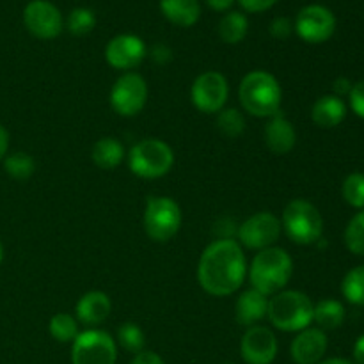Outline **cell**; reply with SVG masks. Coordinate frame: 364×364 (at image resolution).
<instances>
[{"instance_id":"obj_1","label":"cell","mask_w":364,"mask_h":364,"mask_svg":"<svg viewBox=\"0 0 364 364\" xmlns=\"http://www.w3.org/2000/svg\"><path fill=\"white\" fill-rule=\"evenodd\" d=\"M247 263L242 245L231 238L212 242L203 251L198 265V281L213 297L233 295L244 284Z\"/></svg>"},{"instance_id":"obj_2","label":"cell","mask_w":364,"mask_h":364,"mask_svg":"<svg viewBox=\"0 0 364 364\" xmlns=\"http://www.w3.org/2000/svg\"><path fill=\"white\" fill-rule=\"evenodd\" d=\"M294 276L291 256L281 247H269L259 251L249 267V281L259 294L276 295L290 283Z\"/></svg>"},{"instance_id":"obj_3","label":"cell","mask_w":364,"mask_h":364,"mask_svg":"<svg viewBox=\"0 0 364 364\" xmlns=\"http://www.w3.org/2000/svg\"><path fill=\"white\" fill-rule=\"evenodd\" d=\"M238 96L245 112L256 117H272L279 112L283 91L272 73L255 70L242 78Z\"/></svg>"},{"instance_id":"obj_4","label":"cell","mask_w":364,"mask_h":364,"mask_svg":"<svg viewBox=\"0 0 364 364\" xmlns=\"http://www.w3.org/2000/svg\"><path fill=\"white\" fill-rule=\"evenodd\" d=\"M315 304L306 294L297 290H284L269 299L270 323L284 333H301L313 322Z\"/></svg>"},{"instance_id":"obj_5","label":"cell","mask_w":364,"mask_h":364,"mask_svg":"<svg viewBox=\"0 0 364 364\" xmlns=\"http://www.w3.org/2000/svg\"><path fill=\"white\" fill-rule=\"evenodd\" d=\"M281 226L288 238L299 245L316 244L323 233V219L318 208L306 199H294L288 203Z\"/></svg>"},{"instance_id":"obj_6","label":"cell","mask_w":364,"mask_h":364,"mask_svg":"<svg viewBox=\"0 0 364 364\" xmlns=\"http://www.w3.org/2000/svg\"><path fill=\"white\" fill-rule=\"evenodd\" d=\"M174 153L167 142L160 139H142L128 153L130 171L144 180L162 178L173 169Z\"/></svg>"},{"instance_id":"obj_7","label":"cell","mask_w":364,"mask_h":364,"mask_svg":"<svg viewBox=\"0 0 364 364\" xmlns=\"http://www.w3.org/2000/svg\"><path fill=\"white\" fill-rule=\"evenodd\" d=\"M181 228V208L174 199L151 196L146 201L144 230L153 242H169Z\"/></svg>"},{"instance_id":"obj_8","label":"cell","mask_w":364,"mask_h":364,"mask_svg":"<svg viewBox=\"0 0 364 364\" xmlns=\"http://www.w3.org/2000/svg\"><path fill=\"white\" fill-rule=\"evenodd\" d=\"M117 347L109 333L87 329L77 336L71 347L73 364H116Z\"/></svg>"},{"instance_id":"obj_9","label":"cell","mask_w":364,"mask_h":364,"mask_svg":"<svg viewBox=\"0 0 364 364\" xmlns=\"http://www.w3.org/2000/svg\"><path fill=\"white\" fill-rule=\"evenodd\" d=\"M294 27L302 41L320 45L333 38L336 31V16L326 6L309 4L299 11Z\"/></svg>"},{"instance_id":"obj_10","label":"cell","mask_w":364,"mask_h":364,"mask_svg":"<svg viewBox=\"0 0 364 364\" xmlns=\"http://www.w3.org/2000/svg\"><path fill=\"white\" fill-rule=\"evenodd\" d=\"M148 102V84L139 73L128 71L119 77L110 91V105L119 116L134 117Z\"/></svg>"},{"instance_id":"obj_11","label":"cell","mask_w":364,"mask_h":364,"mask_svg":"<svg viewBox=\"0 0 364 364\" xmlns=\"http://www.w3.org/2000/svg\"><path fill=\"white\" fill-rule=\"evenodd\" d=\"M228 95V80L219 71H205L191 87L192 103L203 114H219L226 105Z\"/></svg>"},{"instance_id":"obj_12","label":"cell","mask_w":364,"mask_h":364,"mask_svg":"<svg viewBox=\"0 0 364 364\" xmlns=\"http://www.w3.org/2000/svg\"><path fill=\"white\" fill-rule=\"evenodd\" d=\"M281 230H283L281 220L274 213L259 212L240 224L238 242L247 249L263 251L274 247V244L279 240Z\"/></svg>"},{"instance_id":"obj_13","label":"cell","mask_w":364,"mask_h":364,"mask_svg":"<svg viewBox=\"0 0 364 364\" xmlns=\"http://www.w3.org/2000/svg\"><path fill=\"white\" fill-rule=\"evenodd\" d=\"M23 23L38 39H53L63 32L64 20L59 7L50 0H32L23 9Z\"/></svg>"},{"instance_id":"obj_14","label":"cell","mask_w":364,"mask_h":364,"mask_svg":"<svg viewBox=\"0 0 364 364\" xmlns=\"http://www.w3.org/2000/svg\"><path fill=\"white\" fill-rule=\"evenodd\" d=\"M148 48L139 36L119 34L110 39L105 46V60L114 70H135L144 60Z\"/></svg>"},{"instance_id":"obj_15","label":"cell","mask_w":364,"mask_h":364,"mask_svg":"<svg viewBox=\"0 0 364 364\" xmlns=\"http://www.w3.org/2000/svg\"><path fill=\"white\" fill-rule=\"evenodd\" d=\"M240 352L247 364H272L277 355V340L269 327H249L242 338Z\"/></svg>"},{"instance_id":"obj_16","label":"cell","mask_w":364,"mask_h":364,"mask_svg":"<svg viewBox=\"0 0 364 364\" xmlns=\"http://www.w3.org/2000/svg\"><path fill=\"white\" fill-rule=\"evenodd\" d=\"M327 352V336L322 329L301 331L291 341L290 354L297 364H318Z\"/></svg>"},{"instance_id":"obj_17","label":"cell","mask_w":364,"mask_h":364,"mask_svg":"<svg viewBox=\"0 0 364 364\" xmlns=\"http://www.w3.org/2000/svg\"><path fill=\"white\" fill-rule=\"evenodd\" d=\"M110 311H112V302H110L109 295L100 290H92L82 295L77 302V308H75L78 322L89 327L105 322L110 316Z\"/></svg>"},{"instance_id":"obj_18","label":"cell","mask_w":364,"mask_h":364,"mask_svg":"<svg viewBox=\"0 0 364 364\" xmlns=\"http://www.w3.org/2000/svg\"><path fill=\"white\" fill-rule=\"evenodd\" d=\"M263 137H265L267 148L274 155H287V153L294 149L295 142H297V134H295L294 124L281 112L274 114L270 117V121L265 127V132H263Z\"/></svg>"},{"instance_id":"obj_19","label":"cell","mask_w":364,"mask_h":364,"mask_svg":"<svg viewBox=\"0 0 364 364\" xmlns=\"http://www.w3.org/2000/svg\"><path fill=\"white\" fill-rule=\"evenodd\" d=\"M267 309H269L267 295L251 288L238 297L237 306H235V316H237V322L240 326L249 329V327H255L256 323L265 318Z\"/></svg>"},{"instance_id":"obj_20","label":"cell","mask_w":364,"mask_h":364,"mask_svg":"<svg viewBox=\"0 0 364 364\" xmlns=\"http://www.w3.org/2000/svg\"><path fill=\"white\" fill-rule=\"evenodd\" d=\"M347 116V105L334 95L320 96L311 109V119L320 128H334L343 123Z\"/></svg>"},{"instance_id":"obj_21","label":"cell","mask_w":364,"mask_h":364,"mask_svg":"<svg viewBox=\"0 0 364 364\" xmlns=\"http://www.w3.org/2000/svg\"><path fill=\"white\" fill-rule=\"evenodd\" d=\"M164 18L178 27H192L201 16L199 0H160Z\"/></svg>"},{"instance_id":"obj_22","label":"cell","mask_w":364,"mask_h":364,"mask_svg":"<svg viewBox=\"0 0 364 364\" xmlns=\"http://www.w3.org/2000/svg\"><path fill=\"white\" fill-rule=\"evenodd\" d=\"M91 159L100 169L112 171L124 160V148L116 137H103L92 146Z\"/></svg>"},{"instance_id":"obj_23","label":"cell","mask_w":364,"mask_h":364,"mask_svg":"<svg viewBox=\"0 0 364 364\" xmlns=\"http://www.w3.org/2000/svg\"><path fill=\"white\" fill-rule=\"evenodd\" d=\"M313 322L318 323V329L333 331L338 329L345 322V308L340 301L326 299L315 306Z\"/></svg>"},{"instance_id":"obj_24","label":"cell","mask_w":364,"mask_h":364,"mask_svg":"<svg viewBox=\"0 0 364 364\" xmlns=\"http://www.w3.org/2000/svg\"><path fill=\"white\" fill-rule=\"evenodd\" d=\"M249 31V21L244 13L238 11H230L224 14L223 20L219 21V38L228 45H237V43L244 41Z\"/></svg>"},{"instance_id":"obj_25","label":"cell","mask_w":364,"mask_h":364,"mask_svg":"<svg viewBox=\"0 0 364 364\" xmlns=\"http://www.w3.org/2000/svg\"><path fill=\"white\" fill-rule=\"evenodd\" d=\"M48 331L53 340H57L59 343H73L78 334H80V331H78V320L68 315V313H57V315H53L50 318Z\"/></svg>"},{"instance_id":"obj_26","label":"cell","mask_w":364,"mask_h":364,"mask_svg":"<svg viewBox=\"0 0 364 364\" xmlns=\"http://www.w3.org/2000/svg\"><path fill=\"white\" fill-rule=\"evenodd\" d=\"M341 294L350 304L364 306V265L355 267L343 277Z\"/></svg>"},{"instance_id":"obj_27","label":"cell","mask_w":364,"mask_h":364,"mask_svg":"<svg viewBox=\"0 0 364 364\" xmlns=\"http://www.w3.org/2000/svg\"><path fill=\"white\" fill-rule=\"evenodd\" d=\"M4 169L11 178L18 181L28 180L36 171V162L27 153H13L4 159Z\"/></svg>"},{"instance_id":"obj_28","label":"cell","mask_w":364,"mask_h":364,"mask_svg":"<svg viewBox=\"0 0 364 364\" xmlns=\"http://www.w3.org/2000/svg\"><path fill=\"white\" fill-rule=\"evenodd\" d=\"M117 341L127 352L139 354V352L144 350L146 336L137 323L127 322L117 329Z\"/></svg>"},{"instance_id":"obj_29","label":"cell","mask_w":364,"mask_h":364,"mask_svg":"<svg viewBox=\"0 0 364 364\" xmlns=\"http://www.w3.org/2000/svg\"><path fill=\"white\" fill-rule=\"evenodd\" d=\"M345 245L350 252L364 256V210L350 219L345 230Z\"/></svg>"},{"instance_id":"obj_30","label":"cell","mask_w":364,"mask_h":364,"mask_svg":"<svg viewBox=\"0 0 364 364\" xmlns=\"http://www.w3.org/2000/svg\"><path fill=\"white\" fill-rule=\"evenodd\" d=\"M343 199L354 208H364V174L352 173L345 178L343 187H341Z\"/></svg>"},{"instance_id":"obj_31","label":"cell","mask_w":364,"mask_h":364,"mask_svg":"<svg viewBox=\"0 0 364 364\" xmlns=\"http://www.w3.org/2000/svg\"><path fill=\"white\" fill-rule=\"evenodd\" d=\"M217 127L226 137H238L245 130V119L237 109H223L217 116Z\"/></svg>"},{"instance_id":"obj_32","label":"cell","mask_w":364,"mask_h":364,"mask_svg":"<svg viewBox=\"0 0 364 364\" xmlns=\"http://www.w3.org/2000/svg\"><path fill=\"white\" fill-rule=\"evenodd\" d=\"M96 16L87 7H77L68 16V31L73 36H85L95 28Z\"/></svg>"},{"instance_id":"obj_33","label":"cell","mask_w":364,"mask_h":364,"mask_svg":"<svg viewBox=\"0 0 364 364\" xmlns=\"http://www.w3.org/2000/svg\"><path fill=\"white\" fill-rule=\"evenodd\" d=\"M269 31H270V34H272V38L287 39V38H290V34L294 32V23H291L290 18L277 16L272 20Z\"/></svg>"},{"instance_id":"obj_34","label":"cell","mask_w":364,"mask_h":364,"mask_svg":"<svg viewBox=\"0 0 364 364\" xmlns=\"http://www.w3.org/2000/svg\"><path fill=\"white\" fill-rule=\"evenodd\" d=\"M348 100H350V107L355 112V116L363 117L364 119V80L352 85V91L350 95H348Z\"/></svg>"},{"instance_id":"obj_35","label":"cell","mask_w":364,"mask_h":364,"mask_svg":"<svg viewBox=\"0 0 364 364\" xmlns=\"http://www.w3.org/2000/svg\"><path fill=\"white\" fill-rule=\"evenodd\" d=\"M277 0H238L242 7L249 13H263V11L270 9Z\"/></svg>"},{"instance_id":"obj_36","label":"cell","mask_w":364,"mask_h":364,"mask_svg":"<svg viewBox=\"0 0 364 364\" xmlns=\"http://www.w3.org/2000/svg\"><path fill=\"white\" fill-rule=\"evenodd\" d=\"M130 364H166L164 359L160 358L159 354L155 352H149V350H142L139 354H135V358L132 359Z\"/></svg>"},{"instance_id":"obj_37","label":"cell","mask_w":364,"mask_h":364,"mask_svg":"<svg viewBox=\"0 0 364 364\" xmlns=\"http://www.w3.org/2000/svg\"><path fill=\"white\" fill-rule=\"evenodd\" d=\"M352 82L348 80V78H345V77H340V78H336V82H334V96H338V98H341V96H345V95H350V91H352Z\"/></svg>"},{"instance_id":"obj_38","label":"cell","mask_w":364,"mask_h":364,"mask_svg":"<svg viewBox=\"0 0 364 364\" xmlns=\"http://www.w3.org/2000/svg\"><path fill=\"white\" fill-rule=\"evenodd\" d=\"M153 59H155L156 63H160V64H166L167 60H171L169 46L156 45L155 48H153Z\"/></svg>"},{"instance_id":"obj_39","label":"cell","mask_w":364,"mask_h":364,"mask_svg":"<svg viewBox=\"0 0 364 364\" xmlns=\"http://www.w3.org/2000/svg\"><path fill=\"white\" fill-rule=\"evenodd\" d=\"M233 4H235V0H206V6L213 11H219V13L231 9V6H233Z\"/></svg>"},{"instance_id":"obj_40","label":"cell","mask_w":364,"mask_h":364,"mask_svg":"<svg viewBox=\"0 0 364 364\" xmlns=\"http://www.w3.org/2000/svg\"><path fill=\"white\" fill-rule=\"evenodd\" d=\"M7 149H9V132L0 123V160L7 155Z\"/></svg>"},{"instance_id":"obj_41","label":"cell","mask_w":364,"mask_h":364,"mask_svg":"<svg viewBox=\"0 0 364 364\" xmlns=\"http://www.w3.org/2000/svg\"><path fill=\"white\" fill-rule=\"evenodd\" d=\"M354 359L358 364H364V334L358 338L354 345Z\"/></svg>"},{"instance_id":"obj_42","label":"cell","mask_w":364,"mask_h":364,"mask_svg":"<svg viewBox=\"0 0 364 364\" xmlns=\"http://www.w3.org/2000/svg\"><path fill=\"white\" fill-rule=\"evenodd\" d=\"M318 364H354L347 359H341V358H333V359H326V361H320Z\"/></svg>"},{"instance_id":"obj_43","label":"cell","mask_w":364,"mask_h":364,"mask_svg":"<svg viewBox=\"0 0 364 364\" xmlns=\"http://www.w3.org/2000/svg\"><path fill=\"white\" fill-rule=\"evenodd\" d=\"M2 259H4V247L2 244H0V263H2Z\"/></svg>"},{"instance_id":"obj_44","label":"cell","mask_w":364,"mask_h":364,"mask_svg":"<svg viewBox=\"0 0 364 364\" xmlns=\"http://www.w3.org/2000/svg\"><path fill=\"white\" fill-rule=\"evenodd\" d=\"M224 364H235V363H224Z\"/></svg>"}]
</instances>
